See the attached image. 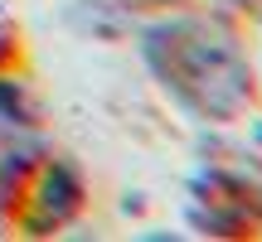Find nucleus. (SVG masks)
<instances>
[{"label": "nucleus", "instance_id": "nucleus-5", "mask_svg": "<svg viewBox=\"0 0 262 242\" xmlns=\"http://www.w3.org/2000/svg\"><path fill=\"white\" fill-rule=\"evenodd\" d=\"M5 49H10V19L0 15V54H5Z\"/></svg>", "mask_w": 262, "mask_h": 242}, {"label": "nucleus", "instance_id": "nucleus-1", "mask_svg": "<svg viewBox=\"0 0 262 242\" xmlns=\"http://www.w3.org/2000/svg\"><path fill=\"white\" fill-rule=\"evenodd\" d=\"M141 58L165 97L194 121H233L253 102V73L238 39L214 19H160L141 34Z\"/></svg>", "mask_w": 262, "mask_h": 242}, {"label": "nucleus", "instance_id": "nucleus-2", "mask_svg": "<svg viewBox=\"0 0 262 242\" xmlns=\"http://www.w3.org/2000/svg\"><path fill=\"white\" fill-rule=\"evenodd\" d=\"M257 199L248 175H228V170H204L194 179V199H189V223L204 228L214 237H233L243 223L257 218Z\"/></svg>", "mask_w": 262, "mask_h": 242}, {"label": "nucleus", "instance_id": "nucleus-4", "mask_svg": "<svg viewBox=\"0 0 262 242\" xmlns=\"http://www.w3.org/2000/svg\"><path fill=\"white\" fill-rule=\"evenodd\" d=\"M78 204H83V179L73 175V165H63L58 160L54 170L44 175V184H39V199H34V228H49V223H68V218L78 213Z\"/></svg>", "mask_w": 262, "mask_h": 242}, {"label": "nucleus", "instance_id": "nucleus-7", "mask_svg": "<svg viewBox=\"0 0 262 242\" xmlns=\"http://www.w3.org/2000/svg\"><path fill=\"white\" fill-rule=\"evenodd\" d=\"M233 5H248V0H233Z\"/></svg>", "mask_w": 262, "mask_h": 242}, {"label": "nucleus", "instance_id": "nucleus-3", "mask_svg": "<svg viewBox=\"0 0 262 242\" xmlns=\"http://www.w3.org/2000/svg\"><path fill=\"white\" fill-rule=\"evenodd\" d=\"M44 150V131L34 121L25 87L19 83H0V199L15 194V184L29 175V165Z\"/></svg>", "mask_w": 262, "mask_h": 242}, {"label": "nucleus", "instance_id": "nucleus-6", "mask_svg": "<svg viewBox=\"0 0 262 242\" xmlns=\"http://www.w3.org/2000/svg\"><path fill=\"white\" fill-rule=\"evenodd\" d=\"M146 5H165V0H146Z\"/></svg>", "mask_w": 262, "mask_h": 242}]
</instances>
